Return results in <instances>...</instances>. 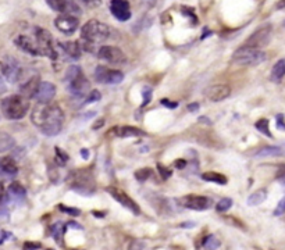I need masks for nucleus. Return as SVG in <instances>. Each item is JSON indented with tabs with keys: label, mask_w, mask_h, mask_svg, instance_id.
Masks as SVG:
<instances>
[{
	"label": "nucleus",
	"mask_w": 285,
	"mask_h": 250,
	"mask_svg": "<svg viewBox=\"0 0 285 250\" xmlns=\"http://www.w3.org/2000/svg\"><path fill=\"white\" fill-rule=\"evenodd\" d=\"M32 122L46 137H56L63 128L64 113L57 105L39 103L31 114Z\"/></svg>",
	"instance_id": "f257e3e1"
},
{
	"label": "nucleus",
	"mask_w": 285,
	"mask_h": 250,
	"mask_svg": "<svg viewBox=\"0 0 285 250\" xmlns=\"http://www.w3.org/2000/svg\"><path fill=\"white\" fill-rule=\"evenodd\" d=\"M112 28L98 20H89L81 30V38L86 45L100 43L112 36Z\"/></svg>",
	"instance_id": "f03ea898"
},
{
	"label": "nucleus",
	"mask_w": 285,
	"mask_h": 250,
	"mask_svg": "<svg viewBox=\"0 0 285 250\" xmlns=\"http://www.w3.org/2000/svg\"><path fill=\"white\" fill-rule=\"evenodd\" d=\"M30 103L23 95H13L3 99L1 102V113L8 120H20L28 113Z\"/></svg>",
	"instance_id": "7ed1b4c3"
},
{
	"label": "nucleus",
	"mask_w": 285,
	"mask_h": 250,
	"mask_svg": "<svg viewBox=\"0 0 285 250\" xmlns=\"http://www.w3.org/2000/svg\"><path fill=\"white\" fill-rule=\"evenodd\" d=\"M266 53L260 49H253L248 46H241L240 49L233 54V61L238 66L244 67H255L266 61Z\"/></svg>",
	"instance_id": "20e7f679"
},
{
	"label": "nucleus",
	"mask_w": 285,
	"mask_h": 250,
	"mask_svg": "<svg viewBox=\"0 0 285 250\" xmlns=\"http://www.w3.org/2000/svg\"><path fill=\"white\" fill-rule=\"evenodd\" d=\"M35 36H37V46L41 56H47L50 60H56L57 59V52L56 47L53 45L52 35L49 31L43 30V28H35Z\"/></svg>",
	"instance_id": "39448f33"
},
{
	"label": "nucleus",
	"mask_w": 285,
	"mask_h": 250,
	"mask_svg": "<svg viewBox=\"0 0 285 250\" xmlns=\"http://www.w3.org/2000/svg\"><path fill=\"white\" fill-rule=\"evenodd\" d=\"M71 188L77 190L81 195H93L95 185H93V178L92 175L88 174L86 171H78L74 174V179L71 181Z\"/></svg>",
	"instance_id": "423d86ee"
},
{
	"label": "nucleus",
	"mask_w": 285,
	"mask_h": 250,
	"mask_svg": "<svg viewBox=\"0 0 285 250\" xmlns=\"http://www.w3.org/2000/svg\"><path fill=\"white\" fill-rule=\"evenodd\" d=\"M93 76L96 79V82L105 83V85H116V83L122 82L124 74L119 70H110L105 66H98L95 69Z\"/></svg>",
	"instance_id": "0eeeda50"
},
{
	"label": "nucleus",
	"mask_w": 285,
	"mask_h": 250,
	"mask_svg": "<svg viewBox=\"0 0 285 250\" xmlns=\"http://www.w3.org/2000/svg\"><path fill=\"white\" fill-rule=\"evenodd\" d=\"M271 25H263L262 28H259V30H256L248 39H246V42H245V45L244 46H248V47H253V49H260L262 50V47L264 46L269 45V42H270L271 39Z\"/></svg>",
	"instance_id": "6e6552de"
},
{
	"label": "nucleus",
	"mask_w": 285,
	"mask_h": 250,
	"mask_svg": "<svg viewBox=\"0 0 285 250\" xmlns=\"http://www.w3.org/2000/svg\"><path fill=\"white\" fill-rule=\"evenodd\" d=\"M106 192L110 193L114 200H117L121 206H124L125 209H128L131 213H134L135 215H139V214H141V207L138 206V203H135L134 199H131V197L128 196L124 190L113 188V186H109V188H106Z\"/></svg>",
	"instance_id": "1a4fd4ad"
},
{
	"label": "nucleus",
	"mask_w": 285,
	"mask_h": 250,
	"mask_svg": "<svg viewBox=\"0 0 285 250\" xmlns=\"http://www.w3.org/2000/svg\"><path fill=\"white\" fill-rule=\"evenodd\" d=\"M98 57L102 60L109 61L112 64H125L127 56L116 46H102L98 50Z\"/></svg>",
	"instance_id": "9d476101"
},
{
	"label": "nucleus",
	"mask_w": 285,
	"mask_h": 250,
	"mask_svg": "<svg viewBox=\"0 0 285 250\" xmlns=\"http://www.w3.org/2000/svg\"><path fill=\"white\" fill-rule=\"evenodd\" d=\"M180 203L182 207H187L189 210H198V212H203V210H209L211 207V199L206 196H199V195H188L180 199Z\"/></svg>",
	"instance_id": "9b49d317"
},
{
	"label": "nucleus",
	"mask_w": 285,
	"mask_h": 250,
	"mask_svg": "<svg viewBox=\"0 0 285 250\" xmlns=\"http://www.w3.org/2000/svg\"><path fill=\"white\" fill-rule=\"evenodd\" d=\"M68 88H70V92L78 96V98H82V96H86L89 93L90 89V83L89 81L85 78V75L82 74V71L80 74H77L74 78L68 79Z\"/></svg>",
	"instance_id": "f8f14e48"
},
{
	"label": "nucleus",
	"mask_w": 285,
	"mask_h": 250,
	"mask_svg": "<svg viewBox=\"0 0 285 250\" xmlns=\"http://www.w3.org/2000/svg\"><path fill=\"white\" fill-rule=\"evenodd\" d=\"M54 25L56 28L63 32V34H74L75 31L78 30L80 27V20L75 15L70 14H60L59 17H56L54 20Z\"/></svg>",
	"instance_id": "ddd939ff"
},
{
	"label": "nucleus",
	"mask_w": 285,
	"mask_h": 250,
	"mask_svg": "<svg viewBox=\"0 0 285 250\" xmlns=\"http://www.w3.org/2000/svg\"><path fill=\"white\" fill-rule=\"evenodd\" d=\"M47 6L61 14H81V8L70 0H46Z\"/></svg>",
	"instance_id": "4468645a"
},
{
	"label": "nucleus",
	"mask_w": 285,
	"mask_h": 250,
	"mask_svg": "<svg viewBox=\"0 0 285 250\" xmlns=\"http://www.w3.org/2000/svg\"><path fill=\"white\" fill-rule=\"evenodd\" d=\"M0 69H1L3 75L6 76L10 82H15L18 79V76L21 75V69L13 57H4L0 61Z\"/></svg>",
	"instance_id": "2eb2a0df"
},
{
	"label": "nucleus",
	"mask_w": 285,
	"mask_h": 250,
	"mask_svg": "<svg viewBox=\"0 0 285 250\" xmlns=\"http://www.w3.org/2000/svg\"><path fill=\"white\" fill-rule=\"evenodd\" d=\"M110 13L119 21H128L131 18V7L127 0H112L110 1Z\"/></svg>",
	"instance_id": "dca6fc26"
},
{
	"label": "nucleus",
	"mask_w": 285,
	"mask_h": 250,
	"mask_svg": "<svg viewBox=\"0 0 285 250\" xmlns=\"http://www.w3.org/2000/svg\"><path fill=\"white\" fill-rule=\"evenodd\" d=\"M56 95V86L50 82H39V86H38V91L35 93V99H37L39 103H50Z\"/></svg>",
	"instance_id": "f3484780"
},
{
	"label": "nucleus",
	"mask_w": 285,
	"mask_h": 250,
	"mask_svg": "<svg viewBox=\"0 0 285 250\" xmlns=\"http://www.w3.org/2000/svg\"><path fill=\"white\" fill-rule=\"evenodd\" d=\"M14 43L18 49H21V50L25 52V53L32 54V56H41L39 50H38L37 42H35V40H32L30 36L20 35V36H17V38L14 39Z\"/></svg>",
	"instance_id": "a211bd4d"
},
{
	"label": "nucleus",
	"mask_w": 285,
	"mask_h": 250,
	"mask_svg": "<svg viewBox=\"0 0 285 250\" xmlns=\"http://www.w3.org/2000/svg\"><path fill=\"white\" fill-rule=\"evenodd\" d=\"M230 95H231L230 86H228V85H223V83L214 85V86H211L210 89L207 91V98H209V100H211V102H223V100H225Z\"/></svg>",
	"instance_id": "6ab92c4d"
},
{
	"label": "nucleus",
	"mask_w": 285,
	"mask_h": 250,
	"mask_svg": "<svg viewBox=\"0 0 285 250\" xmlns=\"http://www.w3.org/2000/svg\"><path fill=\"white\" fill-rule=\"evenodd\" d=\"M110 134H114L119 138H136L145 135L142 129L135 128V127H129V125H121V127H116L110 131Z\"/></svg>",
	"instance_id": "aec40b11"
},
{
	"label": "nucleus",
	"mask_w": 285,
	"mask_h": 250,
	"mask_svg": "<svg viewBox=\"0 0 285 250\" xmlns=\"http://www.w3.org/2000/svg\"><path fill=\"white\" fill-rule=\"evenodd\" d=\"M256 157H278L285 156V144L283 146H264L255 153Z\"/></svg>",
	"instance_id": "412c9836"
},
{
	"label": "nucleus",
	"mask_w": 285,
	"mask_h": 250,
	"mask_svg": "<svg viewBox=\"0 0 285 250\" xmlns=\"http://www.w3.org/2000/svg\"><path fill=\"white\" fill-rule=\"evenodd\" d=\"M39 82H41V81H39V76H34V78H31L30 81H27V83H24L23 86H21V95H23L24 98H35V93H37L38 91Z\"/></svg>",
	"instance_id": "4be33fe9"
},
{
	"label": "nucleus",
	"mask_w": 285,
	"mask_h": 250,
	"mask_svg": "<svg viewBox=\"0 0 285 250\" xmlns=\"http://www.w3.org/2000/svg\"><path fill=\"white\" fill-rule=\"evenodd\" d=\"M61 47L66 52V54L70 56L71 59H74V60H78L81 57V54H82L81 46H80L78 42H64V43H61Z\"/></svg>",
	"instance_id": "5701e85b"
},
{
	"label": "nucleus",
	"mask_w": 285,
	"mask_h": 250,
	"mask_svg": "<svg viewBox=\"0 0 285 250\" xmlns=\"http://www.w3.org/2000/svg\"><path fill=\"white\" fill-rule=\"evenodd\" d=\"M285 76V60L284 59H281V60H278L276 64H274V67L271 70V74H270V79L273 82H281L283 81V78Z\"/></svg>",
	"instance_id": "b1692460"
},
{
	"label": "nucleus",
	"mask_w": 285,
	"mask_h": 250,
	"mask_svg": "<svg viewBox=\"0 0 285 250\" xmlns=\"http://www.w3.org/2000/svg\"><path fill=\"white\" fill-rule=\"evenodd\" d=\"M203 181L206 182H213V183H217V185H225L227 183V177L216 171H209V173H204L202 174Z\"/></svg>",
	"instance_id": "393cba45"
},
{
	"label": "nucleus",
	"mask_w": 285,
	"mask_h": 250,
	"mask_svg": "<svg viewBox=\"0 0 285 250\" xmlns=\"http://www.w3.org/2000/svg\"><path fill=\"white\" fill-rule=\"evenodd\" d=\"M0 168L6 173V174L14 175L18 171V167L15 164V161L11 157H3L0 160Z\"/></svg>",
	"instance_id": "a878e982"
},
{
	"label": "nucleus",
	"mask_w": 285,
	"mask_h": 250,
	"mask_svg": "<svg viewBox=\"0 0 285 250\" xmlns=\"http://www.w3.org/2000/svg\"><path fill=\"white\" fill-rule=\"evenodd\" d=\"M15 144L14 138L10 137L6 132H0V153L7 152L10 149H13Z\"/></svg>",
	"instance_id": "bb28decb"
},
{
	"label": "nucleus",
	"mask_w": 285,
	"mask_h": 250,
	"mask_svg": "<svg viewBox=\"0 0 285 250\" xmlns=\"http://www.w3.org/2000/svg\"><path fill=\"white\" fill-rule=\"evenodd\" d=\"M8 196H11L15 200H20L25 197V189L23 188V185H20L18 182H13L8 186Z\"/></svg>",
	"instance_id": "cd10ccee"
},
{
	"label": "nucleus",
	"mask_w": 285,
	"mask_h": 250,
	"mask_svg": "<svg viewBox=\"0 0 285 250\" xmlns=\"http://www.w3.org/2000/svg\"><path fill=\"white\" fill-rule=\"evenodd\" d=\"M267 197V192L266 189H259L253 192L250 196L248 197V206H257L263 203Z\"/></svg>",
	"instance_id": "c85d7f7f"
},
{
	"label": "nucleus",
	"mask_w": 285,
	"mask_h": 250,
	"mask_svg": "<svg viewBox=\"0 0 285 250\" xmlns=\"http://www.w3.org/2000/svg\"><path fill=\"white\" fill-rule=\"evenodd\" d=\"M203 248L207 250H216L220 248V241L216 235H207L203 239Z\"/></svg>",
	"instance_id": "c756f323"
},
{
	"label": "nucleus",
	"mask_w": 285,
	"mask_h": 250,
	"mask_svg": "<svg viewBox=\"0 0 285 250\" xmlns=\"http://www.w3.org/2000/svg\"><path fill=\"white\" fill-rule=\"evenodd\" d=\"M64 231H66V225H64L63 222H56V224H53L52 235L56 242L60 243V238L64 235Z\"/></svg>",
	"instance_id": "7c9ffc66"
},
{
	"label": "nucleus",
	"mask_w": 285,
	"mask_h": 250,
	"mask_svg": "<svg viewBox=\"0 0 285 250\" xmlns=\"http://www.w3.org/2000/svg\"><path fill=\"white\" fill-rule=\"evenodd\" d=\"M255 127H256V129L259 131V132H262V134H264L266 137L273 138V135H271V132H270V125H269V120H266V118H262V120H259V121L256 122Z\"/></svg>",
	"instance_id": "2f4dec72"
},
{
	"label": "nucleus",
	"mask_w": 285,
	"mask_h": 250,
	"mask_svg": "<svg viewBox=\"0 0 285 250\" xmlns=\"http://www.w3.org/2000/svg\"><path fill=\"white\" fill-rule=\"evenodd\" d=\"M233 207V200L230 197H223L216 206V210L218 213H225L227 210H230Z\"/></svg>",
	"instance_id": "473e14b6"
},
{
	"label": "nucleus",
	"mask_w": 285,
	"mask_h": 250,
	"mask_svg": "<svg viewBox=\"0 0 285 250\" xmlns=\"http://www.w3.org/2000/svg\"><path fill=\"white\" fill-rule=\"evenodd\" d=\"M54 152H56V161H57L60 166H64V164L68 161L67 153L63 152L60 147H56V149H54Z\"/></svg>",
	"instance_id": "72a5a7b5"
},
{
	"label": "nucleus",
	"mask_w": 285,
	"mask_h": 250,
	"mask_svg": "<svg viewBox=\"0 0 285 250\" xmlns=\"http://www.w3.org/2000/svg\"><path fill=\"white\" fill-rule=\"evenodd\" d=\"M150 175H152V170L150 168H142V170H138L135 173V178L138 181H146L148 178H149Z\"/></svg>",
	"instance_id": "f704fd0d"
},
{
	"label": "nucleus",
	"mask_w": 285,
	"mask_h": 250,
	"mask_svg": "<svg viewBox=\"0 0 285 250\" xmlns=\"http://www.w3.org/2000/svg\"><path fill=\"white\" fill-rule=\"evenodd\" d=\"M128 250H148V245H146L145 241L135 239V241L129 243V249Z\"/></svg>",
	"instance_id": "c9c22d12"
},
{
	"label": "nucleus",
	"mask_w": 285,
	"mask_h": 250,
	"mask_svg": "<svg viewBox=\"0 0 285 250\" xmlns=\"http://www.w3.org/2000/svg\"><path fill=\"white\" fill-rule=\"evenodd\" d=\"M100 98H102V95L99 93L98 91H90L88 95H86V98H85V102L83 103H92V102H98V100H100Z\"/></svg>",
	"instance_id": "e433bc0d"
},
{
	"label": "nucleus",
	"mask_w": 285,
	"mask_h": 250,
	"mask_svg": "<svg viewBox=\"0 0 285 250\" xmlns=\"http://www.w3.org/2000/svg\"><path fill=\"white\" fill-rule=\"evenodd\" d=\"M59 209H60L61 212L67 213V214H70V215H75V217L81 214V210H80V209H74V207H67V206L60 205L59 206Z\"/></svg>",
	"instance_id": "4c0bfd02"
},
{
	"label": "nucleus",
	"mask_w": 285,
	"mask_h": 250,
	"mask_svg": "<svg viewBox=\"0 0 285 250\" xmlns=\"http://www.w3.org/2000/svg\"><path fill=\"white\" fill-rule=\"evenodd\" d=\"M158 168H159V173H160V175H162V178H163V179H168V178L171 177V171H170L167 167H163L162 164H158Z\"/></svg>",
	"instance_id": "58836bf2"
},
{
	"label": "nucleus",
	"mask_w": 285,
	"mask_h": 250,
	"mask_svg": "<svg viewBox=\"0 0 285 250\" xmlns=\"http://www.w3.org/2000/svg\"><path fill=\"white\" fill-rule=\"evenodd\" d=\"M284 213H285V197L280 200V203H278L277 207H276V210H274V215H281V214H284Z\"/></svg>",
	"instance_id": "ea45409f"
},
{
	"label": "nucleus",
	"mask_w": 285,
	"mask_h": 250,
	"mask_svg": "<svg viewBox=\"0 0 285 250\" xmlns=\"http://www.w3.org/2000/svg\"><path fill=\"white\" fill-rule=\"evenodd\" d=\"M143 106L145 105H148L150 102V96H152V89H150L149 86H146V88H143Z\"/></svg>",
	"instance_id": "a19ab883"
},
{
	"label": "nucleus",
	"mask_w": 285,
	"mask_h": 250,
	"mask_svg": "<svg viewBox=\"0 0 285 250\" xmlns=\"http://www.w3.org/2000/svg\"><path fill=\"white\" fill-rule=\"evenodd\" d=\"M42 248L39 243H34V242H25L24 243V250H39Z\"/></svg>",
	"instance_id": "79ce46f5"
},
{
	"label": "nucleus",
	"mask_w": 285,
	"mask_h": 250,
	"mask_svg": "<svg viewBox=\"0 0 285 250\" xmlns=\"http://www.w3.org/2000/svg\"><path fill=\"white\" fill-rule=\"evenodd\" d=\"M88 7H99L102 4V0H82Z\"/></svg>",
	"instance_id": "37998d69"
},
{
	"label": "nucleus",
	"mask_w": 285,
	"mask_h": 250,
	"mask_svg": "<svg viewBox=\"0 0 285 250\" xmlns=\"http://www.w3.org/2000/svg\"><path fill=\"white\" fill-rule=\"evenodd\" d=\"M277 179L280 182L285 183V164L284 166L280 167V170H278V173H277Z\"/></svg>",
	"instance_id": "c03bdc74"
},
{
	"label": "nucleus",
	"mask_w": 285,
	"mask_h": 250,
	"mask_svg": "<svg viewBox=\"0 0 285 250\" xmlns=\"http://www.w3.org/2000/svg\"><path fill=\"white\" fill-rule=\"evenodd\" d=\"M10 236H11V234L7 232V231H0V245L6 242L7 239H10Z\"/></svg>",
	"instance_id": "a18cd8bd"
},
{
	"label": "nucleus",
	"mask_w": 285,
	"mask_h": 250,
	"mask_svg": "<svg viewBox=\"0 0 285 250\" xmlns=\"http://www.w3.org/2000/svg\"><path fill=\"white\" fill-rule=\"evenodd\" d=\"M277 128L278 129H285L284 115H283V114H278L277 115Z\"/></svg>",
	"instance_id": "49530a36"
},
{
	"label": "nucleus",
	"mask_w": 285,
	"mask_h": 250,
	"mask_svg": "<svg viewBox=\"0 0 285 250\" xmlns=\"http://www.w3.org/2000/svg\"><path fill=\"white\" fill-rule=\"evenodd\" d=\"M162 105H163V106L170 107V108L178 107V103H177V102H170V100H167V99H163V100H162Z\"/></svg>",
	"instance_id": "de8ad7c7"
},
{
	"label": "nucleus",
	"mask_w": 285,
	"mask_h": 250,
	"mask_svg": "<svg viewBox=\"0 0 285 250\" xmlns=\"http://www.w3.org/2000/svg\"><path fill=\"white\" fill-rule=\"evenodd\" d=\"M4 199H6V192H4V188H3V185L0 183V206L3 205Z\"/></svg>",
	"instance_id": "09e8293b"
},
{
	"label": "nucleus",
	"mask_w": 285,
	"mask_h": 250,
	"mask_svg": "<svg viewBox=\"0 0 285 250\" xmlns=\"http://www.w3.org/2000/svg\"><path fill=\"white\" fill-rule=\"evenodd\" d=\"M185 166H187V161H185V160H178V161L175 163V167L180 168V170H182Z\"/></svg>",
	"instance_id": "8fccbe9b"
},
{
	"label": "nucleus",
	"mask_w": 285,
	"mask_h": 250,
	"mask_svg": "<svg viewBox=\"0 0 285 250\" xmlns=\"http://www.w3.org/2000/svg\"><path fill=\"white\" fill-rule=\"evenodd\" d=\"M188 110H189V111H196V110H199V103H192V105H189V106H188Z\"/></svg>",
	"instance_id": "3c124183"
},
{
	"label": "nucleus",
	"mask_w": 285,
	"mask_h": 250,
	"mask_svg": "<svg viewBox=\"0 0 285 250\" xmlns=\"http://www.w3.org/2000/svg\"><path fill=\"white\" fill-rule=\"evenodd\" d=\"M181 227L182 228H192L195 227V222H184V224H181Z\"/></svg>",
	"instance_id": "603ef678"
},
{
	"label": "nucleus",
	"mask_w": 285,
	"mask_h": 250,
	"mask_svg": "<svg viewBox=\"0 0 285 250\" xmlns=\"http://www.w3.org/2000/svg\"><path fill=\"white\" fill-rule=\"evenodd\" d=\"M6 91V85H4V82H3V79H1V76H0V93L1 92Z\"/></svg>",
	"instance_id": "864d4df0"
},
{
	"label": "nucleus",
	"mask_w": 285,
	"mask_h": 250,
	"mask_svg": "<svg viewBox=\"0 0 285 250\" xmlns=\"http://www.w3.org/2000/svg\"><path fill=\"white\" fill-rule=\"evenodd\" d=\"M283 7H285V0H281V1H280V4H277V8H283Z\"/></svg>",
	"instance_id": "5fc2aeb1"
},
{
	"label": "nucleus",
	"mask_w": 285,
	"mask_h": 250,
	"mask_svg": "<svg viewBox=\"0 0 285 250\" xmlns=\"http://www.w3.org/2000/svg\"><path fill=\"white\" fill-rule=\"evenodd\" d=\"M81 154H82L83 157H85V159H86V157H88V156H89V152H88V150H81Z\"/></svg>",
	"instance_id": "6e6d98bb"
},
{
	"label": "nucleus",
	"mask_w": 285,
	"mask_h": 250,
	"mask_svg": "<svg viewBox=\"0 0 285 250\" xmlns=\"http://www.w3.org/2000/svg\"><path fill=\"white\" fill-rule=\"evenodd\" d=\"M49 250H53V249H49Z\"/></svg>",
	"instance_id": "4d7b16f0"
}]
</instances>
